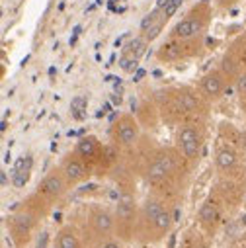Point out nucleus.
<instances>
[{
	"instance_id": "obj_1",
	"label": "nucleus",
	"mask_w": 246,
	"mask_h": 248,
	"mask_svg": "<svg viewBox=\"0 0 246 248\" xmlns=\"http://www.w3.org/2000/svg\"><path fill=\"white\" fill-rule=\"evenodd\" d=\"M125 166L143 182L149 192L180 205L196 174L174 145H158L151 137H143L137 149L123 155Z\"/></svg>"
},
{
	"instance_id": "obj_2",
	"label": "nucleus",
	"mask_w": 246,
	"mask_h": 248,
	"mask_svg": "<svg viewBox=\"0 0 246 248\" xmlns=\"http://www.w3.org/2000/svg\"><path fill=\"white\" fill-rule=\"evenodd\" d=\"M246 196V180L217 176L207 196L198 205L194 225L211 240L242 207Z\"/></svg>"
},
{
	"instance_id": "obj_3",
	"label": "nucleus",
	"mask_w": 246,
	"mask_h": 248,
	"mask_svg": "<svg viewBox=\"0 0 246 248\" xmlns=\"http://www.w3.org/2000/svg\"><path fill=\"white\" fill-rule=\"evenodd\" d=\"M160 123L164 127L176 129L190 121H209L211 104L203 98L198 86L180 84V86H164L151 94Z\"/></svg>"
},
{
	"instance_id": "obj_4",
	"label": "nucleus",
	"mask_w": 246,
	"mask_h": 248,
	"mask_svg": "<svg viewBox=\"0 0 246 248\" xmlns=\"http://www.w3.org/2000/svg\"><path fill=\"white\" fill-rule=\"evenodd\" d=\"M176 209V203L147 192V196L139 202L133 242L141 248H153L160 244L174 229Z\"/></svg>"
},
{
	"instance_id": "obj_5",
	"label": "nucleus",
	"mask_w": 246,
	"mask_h": 248,
	"mask_svg": "<svg viewBox=\"0 0 246 248\" xmlns=\"http://www.w3.org/2000/svg\"><path fill=\"white\" fill-rule=\"evenodd\" d=\"M51 207H47L33 192L28 194L6 217V231L14 248H28L41 229L43 221L51 215Z\"/></svg>"
},
{
	"instance_id": "obj_6",
	"label": "nucleus",
	"mask_w": 246,
	"mask_h": 248,
	"mask_svg": "<svg viewBox=\"0 0 246 248\" xmlns=\"http://www.w3.org/2000/svg\"><path fill=\"white\" fill-rule=\"evenodd\" d=\"M209 121H190L174 129L172 145L178 149V153L186 158L190 168L196 172L201 164V158L205 155L207 147V135H209Z\"/></svg>"
},
{
	"instance_id": "obj_7",
	"label": "nucleus",
	"mask_w": 246,
	"mask_h": 248,
	"mask_svg": "<svg viewBox=\"0 0 246 248\" xmlns=\"http://www.w3.org/2000/svg\"><path fill=\"white\" fill-rule=\"evenodd\" d=\"M215 6L209 0H198L186 12H184L168 30V37H182V39H196L205 37L213 20H215Z\"/></svg>"
},
{
	"instance_id": "obj_8",
	"label": "nucleus",
	"mask_w": 246,
	"mask_h": 248,
	"mask_svg": "<svg viewBox=\"0 0 246 248\" xmlns=\"http://www.w3.org/2000/svg\"><path fill=\"white\" fill-rule=\"evenodd\" d=\"M205 51V37L182 39V37H164L154 51V61L164 67H178L201 57Z\"/></svg>"
},
{
	"instance_id": "obj_9",
	"label": "nucleus",
	"mask_w": 246,
	"mask_h": 248,
	"mask_svg": "<svg viewBox=\"0 0 246 248\" xmlns=\"http://www.w3.org/2000/svg\"><path fill=\"white\" fill-rule=\"evenodd\" d=\"M145 137L143 125L135 113L123 111L119 113L109 125L108 131V141L121 153V155H129L137 149L141 139Z\"/></svg>"
},
{
	"instance_id": "obj_10",
	"label": "nucleus",
	"mask_w": 246,
	"mask_h": 248,
	"mask_svg": "<svg viewBox=\"0 0 246 248\" xmlns=\"http://www.w3.org/2000/svg\"><path fill=\"white\" fill-rule=\"evenodd\" d=\"M82 234L92 248L96 242L117 236V221H115V211L113 207L108 205H90L84 211V225H82Z\"/></svg>"
},
{
	"instance_id": "obj_11",
	"label": "nucleus",
	"mask_w": 246,
	"mask_h": 248,
	"mask_svg": "<svg viewBox=\"0 0 246 248\" xmlns=\"http://www.w3.org/2000/svg\"><path fill=\"white\" fill-rule=\"evenodd\" d=\"M213 168H215L217 176L246 180V155L240 153L238 149L215 139V143H213Z\"/></svg>"
},
{
	"instance_id": "obj_12",
	"label": "nucleus",
	"mask_w": 246,
	"mask_h": 248,
	"mask_svg": "<svg viewBox=\"0 0 246 248\" xmlns=\"http://www.w3.org/2000/svg\"><path fill=\"white\" fill-rule=\"evenodd\" d=\"M71 184L67 182V178L63 176V172L59 170V166H53L41 180L39 184L35 186V190L33 194L51 209H55L61 202H63L69 192H71Z\"/></svg>"
},
{
	"instance_id": "obj_13",
	"label": "nucleus",
	"mask_w": 246,
	"mask_h": 248,
	"mask_svg": "<svg viewBox=\"0 0 246 248\" xmlns=\"http://www.w3.org/2000/svg\"><path fill=\"white\" fill-rule=\"evenodd\" d=\"M232 84H234V82H232L231 75H229L221 65H217V67L205 71V73L198 78V82H196L198 90L203 94V98H205L211 106L219 104V102L227 96V92L232 88Z\"/></svg>"
},
{
	"instance_id": "obj_14",
	"label": "nucleus",
	"mask_w": 246,
	"mask_h": 248,
	"mask_svg": "<svg viewBox=\"0 0 246 248\" xmlns=\"http://www.w3.org/2000/svg\"><path fill=\"white\" fill-rule=\"evenodd\" d=\"M57 166H59L61 172H63V176L67 178V182L71 184L73 190L78 188V186H82V184H86V182H90L96 176V168L88 160H84L75 149L67 151L63 156H61Z\"/></svg>"
},
{
	"instance_id": "obj_15",
	"label": "nucleus",
	"mask_w": 246,
	"mask_h": 248,
	"mask_svg": "<svg viewBox=\"0 0 246 248\" xmlns=\"http://www.w3.org/2000/svg\"><path fill=\"white\" fill-rule=\"evenodd\" d=\"M219 65L231 75L232 82L240 73H246V30L231 41V45L225 49L221 57Z\"/></svg>"
},
{
	"instance_id": "obj_16",
	"label": "nucleus",
	"mask_w": 246,
	"mask_h": 248,
	"mask_svg": "<svg viewBox=\"0 0 246 248\" xmlns=\"http://www.w3.org/2000/svg\"><path fill=\"white\" fill-rule=\"evenodd\" d=\"M84 160H88L94 168H98V164L102 162L104 155H106V149H108V143H104L100 137L96 135H84L80 137L75 147H73Z\"/></svg>"
},
{
	"instance_id": "obj_17",
	"label": "nucleus",
	"mask_w": 246,
	"mask_h": 248,
	"mask_svg": "<svg viewBox=\"0 0 246 248\" xmlns=\"http://www.w3.org/2000/svg\"><path fill=\"white\" fill-rule=\"evenodd\" d=\"M53 248H90V246H88L82 231L77 225L67 223L63 227H59V231L55 232Z\"/></svg>"
},
{
	"instance_id": "obj_18",
	"label": "nucleus",
	"mask_w": 246,
	"mask_h": 248,
	"mask_svg": "<svg viewBox=\"0 0 246 248\" xmlns=\"http://www.w3.org/2000/svg\"><path fill=\"white\" fill-rule=\"evenodd\" d=\"M149 45H151V43L145 41L141 35H137L135 39L127 41L125 45H123V49H121V69L127 71V73L135 71Z\"/></svg>"
},
{
	"instance_id": "obj_19",
	"label": "nucleus",
	"mask_w": 246,
	"mask_h": 248,
	"mask_svg": "<svg viewBox=\"0 0 246 248\" xmlns=\"http://www.w3.org/2000/svg\"><path fill=\"white\" fill-rule=\"evenodd\" d=\"M215 139L238 149L240 153L246 155V129L238 127L236 123L232 121H219L217 125V133H215Z\"/></svg>"
},
{
	"instance_id": "obj_20",
	"label": "nucleus",
	"mask_w": 246,
	"mask_h": 248,
	"mask_svg": "<svg viewBox=\"0 0 246 248\" xmlns=\"http://www.w3.org/2000/svg\"><path fill=\"white\" fill-rule=\"evenodd\" d=\"M176 248H213V244H211V238L205 236L196 225H190L180 234Z\"/></svg>"
},
{
	"instance_id": "obj_21",
	"label": "nucleus",
	"mask_w": 246,
	"mask_h": 248,
	"mask_svg": "<svg viewBox=\"0 0 246 248\" xmlns=\"http://www.w3.org/2000/svg\"><path fill=\"white\" fill-rule=\"evenodd\" d=\"M125 240H121L119 236H109V238H104L100 242H96L92 248H125Z\"/></svg>"
},
{
	"instance_id": "obj_22",
	"label": "nucleus",
	"mask_w": 246,
	"mask_h": 248,
	"mask_svg": "<svg viewBox=\"0 0 246 248\" xmlns=\"http://www.w3.org/2000/svg\"><path fill=\"white\" fill-rule=\"evenodd\" d=\"M211 2L215 6V12H227L238 4V0H211Z\"/></svg>"
},
{
	"instance_id": "obj_23",
	"label": "nucleus",
	"mask_w": 246,
	"mask_h": 248,
	"mask_svg": "<svg viewBox=\"0 0 246 248\" xmlns=\"http://www.w3.org/2000/svg\"><path fill=\"white\" fill-rule=\"evenodd\" d=\"M227 248H246V244H244V240L240 238V236H236L234 240H231L229 242V246Z\"/></svg>"
},
{
	"instance_id": "obj_24",
	"label": "nucleus",
	"mask_w": 246,
	"mask_h": 248,
	"mask_svg": "<svg viewBox=\"0 0 246 248\" xmlns=\"http://www.w3.org/2000/svg\"><path fill=\"white\" fill-rule=\"evenodd\" d=\"M238 98V106H240V109H242V113H244V117H246V94H240V96H236Z\"/></svg>"
},
{
	"instance_id": "obj_25",
	"label": "nucleus",
	"mask_w": 246,
	"mask_h": 248,
	"mask_svg": "<svg viewBox=\"0 0 246 248\" xmlns=\"http://www.w3.org/2000/svg\"><path fill=\"white\" fill-rule=\"evenodd\" d=\"M240 238H242V240H244V244H246V231H244V232L240 234Z\"/></svg>"
},
{
	"instance_id": "obj_26",
	"label": "nucleus",
	"mask_w": 246,
	"mask_h": 248,
	"mask_svg": "<svg viewBox=\"0 0 246 248\" xmlns=\"http://www.w3.org/2000/svg\"><path fill=\"white\" fill-rule=\"evenodd\" d=\"M244 129H246V117H244Z\"/></svg>"
}]
</instances>
